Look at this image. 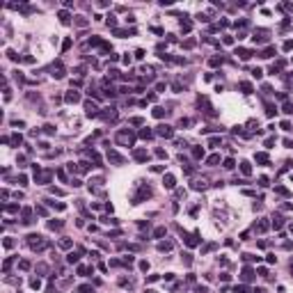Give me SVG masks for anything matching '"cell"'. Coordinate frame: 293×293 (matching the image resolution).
Instances as JSON below:
<instances>
[{
	"label": "cell",
	"instance_id": "obj_1",
	"mask_svg": "<svg viewBox=\"0 0 293 293\" xmlns=\"http://www.w3.org/2000/svg\"><path fill=\"white\" fill-rule=\"evenodd\" d=\"M28 245H30L32 250H44L46 241H44V236H39V234H30V236H28Z\"/></svg>",
	"mask_w": 293,
	"mask_h": 293
},
{
	"label": "cell",
	"instance_id": "obj_2",
	"mask_svg": "<svg viewBox=\"0 0 293 293\" xmlns=\"http://www.w3.org/2000/svg\"><path fill=\"white\" fill-rule=\"evenodd\" d=\"M117 142H119V145H133V142H135V135H133V133H128V131H119Z\"/></svg>",
	"mask_w": 293,
	"mask_h": 293
},
{
	"label": "cell",
	"instance_id": "obj_3",
	"mask_svg": "<svg viewBox=\"0 0 293 293\" xmlns=\"http://www.w3.org/2000/svg\"><path fill=\"white\" fill-rule=\"evenodd\" d=\"M108 158H110L112 163H117V165H124V163H126V158H124V156H119V153L115 151V149H108Z\"/></svg>",
	"mask_w": 293,
	"mask_h": 293
},
{
	"label": "cell",
	"instance_id": "obj_4",
	"mask_svg": "<svg viewBox=\"0 0 293 293\" xmlns=\"http://www.w3.org/2000/svg\"><path fill=\"white\" fill-rule=\"evenodd\" d=\"M51 73H53V78H62V76H64V66L57 62V64L51 66Z\"/></svg>",
	"mask_w": 293,
	"mask_h": 293
},
{
	"label": "cell",
	"instance_id": "obj_5",
	"mask_svg": "<svg viewBox=\"0 0 293 293\" xmlns=\"http://www.w3.org/2000/svg\"><path fill=\"white\" fill-rule=\"evenodd\" d=\"M156 133H158V135H163V137H172V135H174V133H172V126H165V124H160Z\"/></svg>",
	"mask_w": 293,
	"mask_h": 293
},
{
	"label": "cell",
	"instance_id": "obj_6",
	"mask_svg": "<svg viewBox=\"0 0 293 293\" xmlns=\"http://www.w3.org/2000/svg\"><path fill=\"white\" fill-rule=\"evenodd\" d=\"M85 110H87V117H96V115H99L96 103H92V101H87V103H85Z\"/></svg>",
	"mask_w": 293,
	"mask_h": 293
},
{
	"label": "cell",
	"instance_id": "obj_7",
	"mask_svg": "<svg viewBox=\"0 0 293 293\" xmlns=\"http://www.w3.org/2000/svg\"><path fill=\"white\" fill-rule=\"evenodd\" d=\"M133 156H135V160H140V163H142V160H147V158H149V151H147V149H137Z\"/></svg>",
	"mask_w": 293,
	"mask_h": 293
},
{
	"label": "cell",
	"instance_id": "obj_8",
	"mask_svg": "<svg viewBox=\"0 0 293 293\" xmlns=\"http://www.w3.org/2000/svg\"><path fill=\"white\" fill-rule=\"evenodd\" d=\"M193 188L195 190H206V188H208V181H206V179H197L193 183Z\"/></svg>",
	"mask_w": 293,
	"mask_h": 293
},
{
	"label": "cell",
	"instance_id": "obj_9",
	"mask_svg": "<svg viewBox=\"0 0 293 293\" xmlns=\"http://www.w3.org/2000/svg\"><path fill=\"white\" fill-rule=\"evenodd\" d=\"M236 55H241V60H250L254 53H252V51H247V48H236Z\"/></svg>",
	"mask_w": 293,
	"mask_h": 293
},
{
	"label": "cell",
	"instance_id": "obj_10",
	"mask_svg": "<svg viewBox=\"0 0 293 293\" xmlns=\"http://www.w3.org/2000/svg\"><path fill=\"white\" fill-rule=\"evenodd\" d=\"M163 186H165V188H174V176L165 174V176H163Z\"/></svg>",
	"mask_w": 293,
	"mask_h": 293
},
{
	"label": "cell",
	"instance_id": "obj_11",
	"mask_svg": "<svg viewBox=\"0 0 293 293\" xmlns=\"http://www.w3.org/2000/svg\"><path fill=\"white\" fill-rule=\"evenodd\" d=\"M32 222V208H23V224Z\"/></svg>",
	"mask_w": 293,
	"mask_h": 293
},
{
	"label": "cell",
	"instance_id": "obj_12",
	"mask_svg": "<svg viewBox=\"0 0 293 293\" xmlns=\"http://www.w3.org/2000/svg\"><path fill=\"white\" fill-rule=\"evenodd\" d=\"M241 172H243L245 176H250V174H252V165H250L247 160H243V163H241Z\"/></svg>",
	"mask_w": 293,
	"mask_h": 293
},
{
	"label": "cell",
	"instance_id": "obj_13",
	"mask_svg": "<svg viewBox=\"0 0 293 293\" xmlns=\"http://www.w3.org/2000/svg\"><path fill=\"white\" fill-rule=\"evenodd\" d=\"M80 96H78V92H69L66 94V103H78Z\"/></svg>",
	"mask_w": 293,
	"mask_h": 293
},
{
	"label": "cell",
	"instance_id": "obj_14",
	"mask_svg": "<svg viewBox=\"0 0 293 293\" xmlns=\"http://www.w3.org/2000/svg\"><path fill=\"white\" fill-rule=\"evenodd\" d=\"M241 277H243L245 282H250V280L254 277V270H252V268H243V275H241Z\"/></svg>",
	"mask_w": 293,
	"mask_h": 293
},
{
	"label": "cell",
	"instance_id": "obj_15",
	"mask_svg": "<svg viewBox=\"0 0 293 293\" xmlns=\"http://www.w3.org/2000/svg\"><path fill=\"white\" fill-rule=\"evenodd\" d=\"M275 112H277V108H275V105H272V103H266V115H268V117H272Z\"/></svg>",
	"mask_w": 293,
	"mask_h": 293
},
{
	"label": "cell",
	"instance_id": "obj_16",
	"mask_svg": "<svg viewBox=\"0 0 293 293\" xmlns=\"http://www.w3.org/2000/svg\"><path fill=\"white\" fill-rule=\"evenodd\" d=\"M238 87L243 89V94H252V85H250V83H241Z\"/></svg>",
	"mask_w": 293,
	"mask_h": 293
},
{
	"label": "cell",
	"instance_id": "obj_17",
	"mask_svg": "<svg viewBox=\"0 0 293 293\" xmlns=\"http://www.w3.org/2000/svg\"><path fill=\"white\" fill-rule=\"evenodd\" d=\"M151 135H153V133L149 131V128H145V131H140V137H142V140H151Z\"/></svg>",
	"mask_w": 293,
	"mask_h": 293
},
{
	"label": "cell",
	"instance_id": "obj_18",
	"mask_svg": "<svg viewBox=\"0 0 293 293\" xmlns=\"http://www.w3.org/2000/svg\"><path fill=\"white\" fill-rule=\"evenodd\" d=\"M165 112H167V110H163V108H153V117H158V119L165 117Z\"/></svg>",
	"mask_w": 293,
	"mask_h": 293
},
{
	"label": "cell",
	"instance_id": "obj_19",
	"mask_svg": "<svg viewBox=\"0 0 293 293\" xmlns=\"http://www.w3.org/2000/svg\"><path fill=\"white\" fill-rule=\"evenodd\" d=\"M218 160H220V156H218V153H213V156H208V158H206V163H208V165H215Z\"/></svg>",
	"mask_w": 293,
	"mask_h": 293
},
{
	"label": "cell",
	"instance_id": "obj_20",
	"mask_svg": "<svg viewBox=\"0 0 293 293\" xmlns=\"http://www.w3.org/2000/svg\"><path fill=\"white\" fill-rule=\"evenodd\" d=\"M257 163L266 165V163H268V156H266V153H257Z\"/></svg>",
	"mask_w": 293,
	"mask_h": 293
},
{
	"label": "cell",
	"instance_id": "obj_21",
	"mask_svg": "<svg viewBox=\"0 0 293 293\" xmlns=\"http://www.w3.org/2000/svg\"><path fill=\"white\" fill-rule=\"evenodd\" d=\"M158 250H163V252H167V250H172V243H158Z\"/></svg>",
	"mask_w": 293,
	"mask_h": 293
},
{
	"label": "cell",
	"instance_id": "obj_22",
	"mask_svg": "<svg viewBox=\"0 0 293 293\" xmlns=\"http://www.w3.org/2000/svg\"><path fill=\"white\" fill-rule=\"evenodd\" d=\"M78 293H92V286H89V284H83V286H78Z\"/></svg>",
	"mask_w": 293,
	"mask_h": 293
},
{
	"label": "cell",
	"instance_id": "obj_23",
	"mask_svg": "<svg viewBox=\"0 0 293 293\" xmlns=\"http://www.w3.org/2000/svg\"><path fill=\"white\" fill-rule=\"evenodd\" d=\"M193 156H195V158H201V156H204V149L195 147V149H193Z\"/></svg>",
	"mask_w": 293,
	"mask_h": 293
},
{
	"label": "cell",
	"instance_id": "obj_24",
	"mask_svg": "<svg viewBox=\"0 0 293 293\" xmlns=\"http://www.w3.org/2000/svg\"><path fill=\"white\" fill-rule=\"evenodd\" d=\"M153 236L156 238H160V236H165V227H158L156 231H153Z\"/></svg>",
	"mask_w": 293,
	"mask_h": 293
},
{
	"label": "cell",
	"instance_id": "obj_25",
	"mask_svg": "<svg viewBox=\"0 0 293 293\" xmlns=\"http://www.w3.org/2000/svg\"><path fill=\"white\" fill-rule=\"evenodd\" d=\"M284 112L286 115H293V103H284Z\"/></svg>",
	"mask_w": 293,
	"mask_h": 293
},
{
	"label": "cell",
	"instance_id": "obj_26",
	"mask_svg": "<svg viewBox=\"0 0 293 293\" xmlns=\"http://www.w3.org/2000/svg\"><path fill=\"white\" fill-rule=\"evenodd\" d=\"M224 170H234V160H231V158H227V160H224Z\"/></svg>",
	"mask_w": 293,
	"mask_h": 293
},
{
	"label": "cell",
	"instance_id": "obj_27",
	"mask_svg": "<svg viewBox=\"0 0 293 293\" xmlns=\"http://www.w3.org/2000/svg\"><path fill=\"white\" fill-rule=\"evenodd\" d=\"M208 145H211V147H218V145H220V137H211Z\"/></svg>",
	"mask_w": 293,
	"mask_h": 293
},
{
	"label": "cell",
	"instance_id": "obj_28",
	"mask_svg": "<svg viewBox=\"0 0 293 293\" xmlns=\"http://www.w3.org/2000/svg\"><path fill=\"white\" fill-rule=\"evenodd\" d=\"M30 286H32V289H39L41 282H39V280H30Z\"/></svg>",
	"mask_w": 293,
	"mask_h": 293
},
{
	"label": "cell",
	"instance_id": "obj_29",
	"mask_svg": "<svg viewBox=\"0 0 293 293\" xmlns=\"http://www.w3.org/2000/svg\"><path fill=\"white\" fill-rule=\"evenodd\" d=\"M261 73H263L261 69H252V76H254V78H261Z\"/></svg>",
	"mask_w": 293,
	"mask_h": 293
},
{
	"label": "cell",
	"instance_id": "obj_30",
	"mask_svg": "<svg viewBox=\"0 0 293 293\" xmlns=\"http://www.w3.org/2000/svg\"><path fill=\"white\" fill-rule=\"evenodd\" d=\"M18 266H21V270H28V268H30V261H21Z\"/></svg>",
	"mask_w": 293,
	"mask_h": 293
},
{
	"label": "cell",
	"instance_id": "obj_31",
	"mask_svg": "<svg viewBox=\"0 0 293 293\" xmlns=\"http://www.w3.org/2000/svg\"><path fill=\"white\" fill-rule=\"evenodd\" d=\"M12 245H14V241H12V238H5V247L9 250V247H12Z\"/></svg>",
	"mask_w": 293,
	"mask_h": 293
},
{
	"label": "cell",
	"instance_id": "obj_32",
	"mask_svg": "<svg viewBox=\"0 0 293 293\" xmlns=\"http://www.w3.org/2000/svg\"><path fill=\"white\" fill-rule=\"evenodd\" d=\"M282 128H284V131H291V122H282Z\"/></svg>",
	"mask_w": 293,
	"mask_h": 293
},
{
	"label": "cell",
	"instance_id": "obj_33",
	"mask_svg": "<svg viewBox=\"0 0 293 293\" xmlns=\"http://www.w3.org/2000/svg\"><path fill=\"white\" fill-rule=\"evenodd\" d=\"M135 57H137V60H142V57H145V51H142V48L135 51Z\"/></svg>",
	"mask_w": 293,
	"mask_h": 293
},
{
	"label": "cell",
	"instance_id": "obj_34",
	"mask_svg": "<svg viewBox=\"0 0 293 293\" xmlns=\"http://www.w3.org/2000/svg\"><path fill=\"white\" fill-rule=\"evenodd\" d=\"M60 245H62V247L66 250V247H71V241H60Z\"/></svg>",
	"mask_w": 293,
	"mask_h": 293
},
{
	"label": "cell",
	"instance_id": "obj_35",
	"mask_svg": "<svg viewBox=\"0 0 293 293\" xmlns=\"http://www.w3.org/2000/svg\"><path fill=\"white\" fill-rule=\"evenodd\" d=\"M147 293H158V291H147Z\"/></svg>",
	"mask_w": 293,
	"mask_h": 293
},
{
	"label": "cell",
	"instance_id": "obj_36",
	"mask_svg": "<svg viewBox=\"0 0 293 293\" xmlns=\"http://www.w3.org/2000/svg\"><path fill=\"white\" fill-rule=\"evenodd\" d=\"M291 234H293V224H291Z\"/></svg>",
	"mask_w": 293,
	"mask_h": 293
}]
</instances>
